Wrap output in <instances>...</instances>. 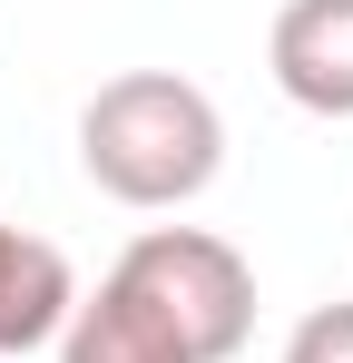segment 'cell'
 I'll use <instances>...</instances> for the list:
<instances>
[{"label":"cell","instance_id":"1","mask_svg":"<svg viewBox=\"0 0 353 363\" xmlns=\"http://www.w3.org/2000/svg\"><path fill=\"white\" fill-rule=\"evenodd\" d=\"M79 167H89L99 196L167 216V206H186V196L216 186V167H226V118H216V99H206L196 79L128 69V79H108V89L79 108Z\"/></svg>","mask_w":353,"mask_h":363},{"label":"cell","instance_id":"2","mask_svg":"<svg viewBox=\"0 0 353 363\" xmlns=\"http://www.w3.org/2000/svg\"><path fill=\"white\" fill-rule=\"evenodd\" d=\"M108 285L167 334L176 363H235L255 334V265L206 226H147L108 265Z\"/></svg>","mask_w":353,"mask_h":363},{"label":"cell","instance_id":"3","mask_svg":"<svg viewBox=\"0 0 353 363\" xmlns=\"http://www.w3.org/2000/svg\"><path fill=\"white\" fill-rule=\"evenodd\" d=\"M265 69L304 118H353V0H285Z\"/></svg>","mask_w":353,"mask_h":363},{"label":"cell","instance_id":"4","mask_svg":"<svg viewBox=\"0 0 353 363\" xmlns=\"http://www.w3.org/2000/svg\"><path fill=\"white\" fill-rule=\"evenodd\" d=\"M69 304H79V275L50 236H20L0 226V363L10 354H40L69 334Z\"/></svg>","mask_w":353,"mask_h":363},{"label":"cell","instance_id":"5","mask_svg":"<svg viewBox=\"0 0 353 363\" xmlns=\"http://www.w3.org/2000/svg\"><path fill=\"white\" fill-rule=\"evenodd\" d=\"M59 363H176V354H167V334H157L138 304L118 295V285H99V295H79V304H69Z\"/></svg>","mask_w":353,"mask_h":363},{"label":"cell","instance_id":"6","mask_svg":"<svg viewBox=\"0 0 353 363\" xmlns=\"http://www.w3.org/2000/svg\"><path fill=\"white\" fill-rule=\"evenodd\" d=\"M285 363H353V304H314L285 334Z\"/></svg>","mask_w":353,"mask_h":363}]
</instances>
